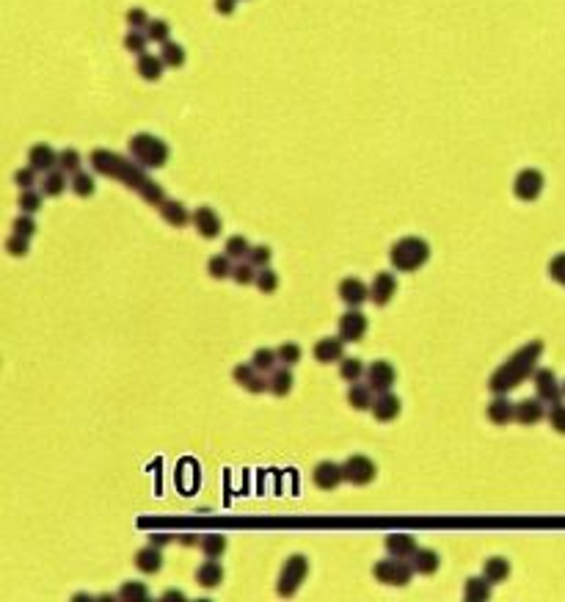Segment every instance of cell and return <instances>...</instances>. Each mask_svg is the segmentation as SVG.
<instances>
[{
    "instance_id": "cell-1",
    "label": "cell",
    "mask_w": 565,
    "mask_h": 602,
    "mask_svg": "<svg viewBox=\"0 0 565 602\" xmlns=\"http://www.w3.org/2000/svg\"><path fill=\"white\" fill-rule=\"evenodd\" d=\"M540 354H543V343L540 340H532V343L522 346L505 365H499L496 371L491 373V378H488L491 392L508 395L510 390H516L519 384H524L529 376H535V362L540 360Z\"/></svg>"
},
{
    "instance_id": "cell-2",
    "label": "cell",
    "mask_w": 565,
    "mask_h": 602,
    "mask_svg": "<svg viewBox=\"0 0 565 602\" xmlns=\"http://www.w3.org/2000/svg\"><path fill=\"white\" fill-rule=\"evenodd\" d=\"M91 166L97 175H105V177H113V180H122L127 188L132 191H141V188L149 183L144 166L135 160V158H125V155H116L111 149H94L88 155Z\"/></svg>"
},
{
    "instance_id": "cell-3",
    "label": "cell",
    "mask_w": 565,
    "mask_h": 602,
    "mask_svg": "<svg viewBox=\"0 0 565 602\" xmlns=\"http://www.w3.org/2000/svg\"><path fill=\"white\" fill-rule=\"evenodd\" d=\"M428 257H431V246L425 238H417V235L400 238L389 249V263L397 271H405V274L422 268L428 263Z\"/></svg>"
},
{
    "instance_id": "cell-4",
    "label": "cell",
    "mask_w": 565,
    "mask_h": 602,
    "mask_svg": "<svg viewBox=\"0 0 565 602\" xmlns=\"http://www.w3.org/2000/svg\"><path fill=\"white\" fill-rule=\"evenodd\" d=\"M127 149L144 169H160L169 160V144L163 139H158V136H152V133H135L127 141Z\"/></svg>"
},
{
    "instance_id": "cell-5",
    "label": "cell",
    "mask_w": 565,
    "mask_h": 602,
    "mask_svg": "<svg viewBox=\"0 0 565 602\" xmlns=\"http://www.w3.org/2000/svg\"><path fill=\"white\" fill-rule=\"evenodd\" d=\"M414 566L405 561V558H384V561H378L375 566H372V575L381 580V583H386V586H408L411 583V577H414Z\"/></svg>"
},
{
    "instance_id": "cell-6",
    "label": "cell",
    "mask_w": 565,
    "mask_h": 602,
    "mask_svg": "<svg viewBox=\"0 0 565 602\" xmlns=\"http://www.w3.org/2000/svg\"><path fill=\"white\" fill-rule=\"evenodd\" d=\"M306 572H309V558H306V556L295 553V556L287 558V561H284V566H281L279 583H276L279 594H281V597H290V594H295V591H298V586L304 583Z\"/></svg>"
},
{
    "instance_id": "cell-7",
    "label": "cell",
    "mask_w": 565,
    "mask_h": 602,
    "mask_svg": "<svg viewBox=\"0 0 565 602\" xmlns=\"http://www.w3.org/2000/svg\"><path fill=\"white\" fill-rule=\"evenodd\" d=\"M342 472H345V481H350L353 486H367L375 478L378 470H375V462L370 456L356 453V456H348L342 462Z\"/></svg>"
},
{
    "instance_id": "cell-8",
    "label": "cell",
    "mask_w": 565,
    "mask_h": 602,
    "mask_svg": "<svg viewBox=\"0 0 565 602\" xmlns=\"http://www.w3.org/2000/svg\"><path fill=\"white\" fill-rule=\"evenodd\" d=\"M543 186H546V180H543V175L538 169H522L516 175V180H513V193L522 202H535L543 193Z\"/></svg>"
},
{
    "instance_id": "cell-9",
    "label": "cell",
    "mask_w": 565,
    "mask_h": 602,
    "mask_svg": "<svg viewBox=\"0 0 565 602\" xmlns=\"http://www.w3.org/2000/svg\"><path fill=\"white\" fill-rule=\"evenodd\" d=\"M367 315L358 310V307H350L348 313L340 318V337L345 343H358L364 334H367Z\"/></svg>"
},
{
    "instance_id": "cell-10",
    "label": "cell",
    "mask_w": 565,
    "mask_h": 602,
    "mask_svg": "<svg viewBox=\"0 0 565 602\" xmlns=\"http://www.w3.org/2000/svg\"><path fill=\"white\" fill-rule=\"evenodd\" d=\"M312 481H314V486H317V489H323V492H331V489H337V486L345 481L342 464L320 462L317 467H314V472H312Z\"/></svg>"
},
{
    "instance_id": "cell-11",
    "label": "cell",
    "mask_w": 565,
    "mask_h": 602,
    "mask_svg": "<svg viewBox=\"0 0 565 602\" xmlns=\"http://www.w3.org/2000/svg\"><path fill=\"white\" fill-rule=\"evenodd\" d=\"M535 390H538V398L543 401V404H557L560 401V395H563V387H560V381H557V376L549 371V368H540V371H535Z\"/></svg>"
},
{
    "instance_id": "cell-12",
    "label": "cell",
    "mask_w": 565,
    "mask_h": 602,
    "mask_svg": "<svg viewBox=\"0 0 565 602\" xmlns=\"http://www.w3.org/2000/svg\"><path fill=\"white\" fill-rule=\"evenodd\" d=\"M397 293V279L389 271H378L372 285H370V301H375L378 307H386Z\"/></svg>"
},
{
    "instance_id": "cell-13",
    "label": "cell",
    "mask_w": 565,
    "mask_h": 602,
    "mask_svg": "<svg viewBox=\"0 0 565 602\" xmlns=\"http://www.w3.org/2000/svg\"><path fill=\"white\" fill-rule=\"evenodd\" d=\"M394 378H397V373L391 368L386 360H378V362H372L370 368H367V384L375 390V392H386L394 387Z\"/></svg>"
},
{
    "instance_id": "cell-14",
    "label": "cell",
    "mask_w": 565,
    "mask_h": 602,
    "mask_svg": "<svg viewBox=\"0 0 565 602\" xmlns=\"http://www.w3.org/2000/svg\"><path fill=\"white\" fill-rule=\"evenodd\" d=\"M312 354H314V360L323 362V365L340 362V360L345 357V340H342V337H323V340L314 343Z\"/></svg>"
},
{
    "instance_id": "cell-15",
    "label": "cell",
    "mask_w": 565,
    "mask_h": 602,
    "mask_svg": "<svg viewBox=\"0 0 565 602\" xmlns=\"http://www.w3.org/2000/svg\"><path fill=\"white\" fill-rule=\"evenodd\" d=\"M340 299L348 304V307H361L367 299H370V287L361 282L358 277H345L340 282Z\"/></svg>"
},
{
    "instance_id": "cell-16",
    "label": "cell",
    "mask_w": 565,
    "mask_h": 602,
    "mask_svg": "<svg viewBox=\"0 0 565 602\" xmlns=\"http://www.w3.org/2000/svg\"><path fill=\"white\" fill-rule=\"evenodd\" d=\"M28 163L36 169V172H50L58 166V152L50 146V144H34L31 152H28Z\"/></svg>"
},
{
    "instance_id": "cell-17",
    "label": "cell",
    "mask_w": 565,
    "mask_h": 602,
    "mask_svg": "<svg viewBox=\"0 0 565 602\" xmlns=\"http://www.w3.org/2000/svg\"><path fill=\"white\" fill-rule=\"evenodd\" d=\"M488 420L496 423V425H508L510 420H516V404L508 398V395H496L491 404H488Z\"/></svg>"
},
{
    "instance_id": "cell-18",
    "label": "cell",
    "mask_w": 565,
    "mask_h": 602,
    "mask_svg": "<svg viewBox=\"0 0 565 602\" xmlns=\"http://www.w3.org/2000/svg\"><path fill=\"white\" fill-rule=\"evenodd\" d=\"M372 415L378 423H391L394 417L400 415V398L391 395L389 390L386 392H378V398L372 401Z\"/></svg>"
},
{
    "instance_id": "cell-19",
    "label": "cell",
    "mask_w": 565,
    "mask_h": 602,
    "mask_svg": "<svg viewBox=\"0 0 565 602\" xmlns=\"http://www.w3.org/2000/svg\"><path fill=\"white\" fill-rule=\"evenodd\" d=\"M546 415V406H543V401L540 398H524L516 404V420L522 423V425H535V423H540Z\"/></svg>"
},
{
    "instance_id": "cell-20",
    "label": "cell",
    "mask_w": 565,
    "mask_h": 602,
    "mask_svg": "<svg viewBox=\"0 0 565 602\" xmlns=\"http://www.w3.org/2000/svg\"><path fill=\"white\" fill-rule=\"evenodd\" d=\"M193 227L202 238H216L221 232V219H218V213L213 207H199L193 213Z\"/></svg>"
},
{
    "instance_id": "cell-21",
    "label": "cell",
    "mask_w": 565,
    "mask_h": 602,
    "mask_svg": "<svg viewBox=\"0 0 565 602\" xmlns=\"http://www.w3.org/2000/svg\"><path fill=\"white\" fill-rule=\"evenodd\" d=\"M158 210H160L163 221H166V224H172V227H185L188 221H193V216L188 213V207H185L182 202H176V199H166Z\"/></svg>"
},
{
    "instance_id": "cell-22",
    "label": "cell",
    "mask_w": 565,
    "mask_h": 602,
    "mask_svg": "<svg viewBox=\"0 0 565 602\" xmlns=\"http://www.w3.org/2000/svg\"><path fill=\"white\" fill-rule=\"evenodd\" d=\"M386 550H389V556L405 558V561H408L419 547H417V539L408 536V533H389V536H386Z\"/></svg>"
},
{
    "instance_id": "cell-23",
    "label": "cell",
    "mask_w": 565,
    "mask_h": 602,
    "mask_svg": "<svg viewBox=\"0 0 565 602\" xmlns=\"http://www.w3.org/2000/svg\"><path fill=\"white\" fill-rule=\"evenodd\" d=\"M135 69H138V75H141L144 81H160V75H163L166 64H163V58H160V55H155V53H141V55H138Z\"/></svg>"
},
{
    "instance_id": "cell-24",
    "label": "cell",
    "mask_w": 565,
    "mask_h": 602,
    "mask_svg": "<svg viewBox=\"0 0 565 602\" xmlns=\"http://www.w3.org/2000/svg\"><path fill=\"white\" fill-rule=\"evenodd\" d=\"M135 566H138L144 575H155V572H160V566H163V556H160V550H158L155 545L141 547V550L135 553Z\"/></svg>"
},
{
    "instance_id": "cell-25",
    "label": "cell",
    "mask_w": 565,
    "mask_h": 602,
    "mask_svg": "<svg viewBox=\"0 0 565 602\" xmlns=\"http://www.w3.org/2000/svg\"><path fill=\"white\" fill-rule=\"evenodd\" d=\"M372 387L370 384H358V381H353L348 390V404L353 409H358V412H364V409H372Z\"/></svg>"
},
{
    "instance_id": "cell-26",
    "label": "cell",
    "mask_w": 565,
    "mask_h": 602,
    "mask_svg": "<svg viewBox=\"0 0 565 602\" xmlns=\"http://www.w3.org/2000/svg\"><path fill=\"white\" fill-rule=\"evenodd\" d=\"M196 580H199V586H204V589H216L218 583L223 580V566L218 563L216 558L204 561V563L196 569Z\"/></svg>"
},
{
    "instance_id": "cell-27",
    "label": "cell",
    "mask_w": 565,
    "mask_h": 602,
    "mask_svg": "<svg viewBox=\"0 0 565 602\" xmlns=\"http://www.w3.org/2000/svg\"><path fill=\"white\" fill-rule=\"evenodd\" d=\"M438 563H441V558L435 550L431 547H419L414 556H411V566L417 569V575H433L435 569H438Z\"/></svg>"
},
{
    "instance_id": "cell-28",
    "label": "cell",
    "mask_w": 565,
    "mask_h": 602,
    "mask_svg": "<svg viewBox=\"0 0 565 602\" xmlns=\"http://www.w3.org/2000/svg\"><path fill=\"white\" fill-rule=\"evenodd\" d=\"M482 575L491 580V583H499V580H508L510 575V561L502 556H491L482 561Z\"/></svg>"
},
{
    "instance_id": "cell-29",
    "label": "cell",
    "mask_w": 565,
    "mask_h": 602,
    "mask_svg": "<svg viewBox=\"0 0 565 602\" xmlns=\"http://www.w3.org/2000/svg\"><path fill=\"white\" fill-rule=\"evenodd\" d=\"M64 188H67V172L64 169H50V172H44L42 177V191L44 196H58V193H64Z\"/></svg>"
},
{
    "instance_id": "cell-30",
    "label": "cell",
    "mask_w": 565,
    "mask_h": 602,
    "mask_svg": "<svg viewBox=\"0 0 565 602\" xmlns=\"http://www.w3.org/2000/svg\"><path fill=\"white\" fill-rule=\"evenodd\" d=\"M463 597L472 602L477 600H488L491 597V580L485 577V575H480V577H469L466 580V586H463Z\"/></svg>"
},
{
    "instance_id": "cell-31",
    "label": "cell",
    "mask_w": 565,
    "mask_h": 602,
    "mask_svg": "<svg viewBox=\"0 0 565 602\" xmlns=\"http://www.w3.org/2000/svg\"><path fill=\"white\" fill-rule=\"evenodd\" d=\"M290 390H293V373H290L287 365H281V368L270 371V392H273V395L284 398Z\"/></svg>"
},
{
    "instance_id": "cell-32",
    "label": "cell",
    "mask_w": 565,
    "mask_h": 602,
    "mask_svg": "<svg viewBox=\"0 0 565 602\" xmlns=\"http://www.w3.org/2000/svg\"><path fill=\"white\" fill-rule=\"evenodd\" d=\"M232 271H235V266H232V257L223 252V254H216V257H210V263H207V274L213 279H226L232 277Z\"/></svg>"
},
{
    "instance_id": "cell-33",
    "label": "cell",
    "mask_w": 565,
    "mask_h": 602,
    "mask_svg": "<svg viewBox=\"0 0 565 602\" xmlns=\"http://www.w3.org/2000/svg\"><path fill=\"white\" fill-rule=\"evenodd\" d=\"M160 58H163V64L166 67H172V69H179L182 64H185V47L176 45V42H163V50H160Z\"/></svg>"
},
{
    "instance_id": "cell-34",
    "label": "cell",
    "mask_w": 565,
    "mask_h": 602,
    "mask_svg": "<svg viewBox=\"0 0 565 602\" xmlns=\"http://www.w3.org/2000/svg\"><path fill=\"white\" fill-rule=\"evenodd\" d=\"M251 362H254L257 371L270 373L276 371V365H279V354H276V348H257L254 357H251Z\"/></svg>"
},
{
    "instance_id": "cell-35",
    "label": "cell",
    "mask_w": 565,
    "mask_h": 602,
    "mask_svg": "<svg viewBox=\"0 0 565 602\" xmlns=\"http://www.w3.org/2000/svg\"><path fill=\"white\" fill-rule=\"evenodd\" d=\"M364 373L367 371H364V362H361V360H356V357H342V360H340V376H342L345 381H350V384L358 381Z\"/></svg>"
},
{
    "instance_id": "cell-36",
    "label": "cell",
    "mask_w": 565,
    "mask_h": 602,
    "mask_svg": "<svg viewBox=\"0 0 565 602\" xmlns=\"http://www.w3.org/2000/svg\"><path fill=\"white\" fill-rule=\"evenodd\" d=\"M223 252H226L232 260H243V257H249V252H251V243H249L243 235H232V238L226 240Z\"/></svg>"
},
{
    "instance_id": "cell-37",
    "label": "cell",
    "mask_w": 565,
    "mask_h": 602,
    "mask_svg": "<svg viewBox=\"0 0 565 602\" xmlns=\"http://www.w3.org/2000/svg\"><path fill=\"white\" fill-rule=\"evenodd\" d=\"M276 354H279V365H287V368H293L295 362H301V346L298 343H281L279 348H276Z\"/></svg>"
},
{
    "instance_id": "cell-38",
    "label": "cell",
    "mask_w": 565,
    "mask_h": 602,
    "mask_svg": "<svg viewBox=\"0 0 565 602\" xmlns=\"http://www.w3.org/2000/svg\"><path fill=\"white\" fill-rule=\"evenodd\" d=\"M146 36H149V42L163 45V42H169V36H172V25H169L166 20H152V22L146 25Z\"/></svg>"
},
{
    "instance_id": "cell-39",
    "label": "cell",
    "mask_w": 565,
    "mask_h": 602,
    "mask_svg": "<svg viewBox=\"0 0 565 602\" xmlns=\"http://www.w3.org/2000/svg\"><path fill=\"white\" fill-rule=\"evenodd\" d=\"M81 163H83V158H81L78 149H64V152H58V169H64L67 175L81 172Z\"/></svg>"
},
{
    "instance_id": "cell-40",
    "label": "cell",
    "mask_w": 565,
    "mask_h": 602,
    "mask_svg": "<svg viewBox=\"0 0 565 602\" xmlns=\"http://www.w3.org/2000/svg\"><path fill=\"white\" fill-rule=\"evenodd\" d=\"M119 600H149V589L144 586V583H138V580H127V583H122V589H119Z\"/></svg>"
},
{
    "instance_id": "cell-41",
    "label": "cell",
    "mask_w": 565,
    "mask_h": 602,
    "mask_svg": "<svg viewBox=\"0 0 565 602\" xmlns=\"http://www.w3.org/2000/svg\"><path fill=\"white\" fill-rule=\"evenodd\" d=\"M223 550H226V539L221 533H210V536L202 539V553L207 558H221Z\"/></svg>"
},
{
    "instance_id": "cell-42",
    "label": "cell",
    "mask_w": 565,
    "mask_h": 602,
    "mask_svg": "<svg viewBox=\"0 0 565 602\" xmlns=\"http://www.w3.org/2000/svg\"><path fill=\"white\" fill-rule=\"evenodd\" d=\"M138 193H141V199H144L146 205H155V207H160V205L166 202V191H163V186H158L155 180H149Z\"/></svg>"
},
{
    "instance_id": "cell-43",
    "label": "cell",
    "mask_w": 565,
    "mask_h": 602,
    "mask_svg": "<svg viewBox=\"0 0 565 602\" xmlns=\"http://www.w3.org/2000/svg\"><path fill=\"white\" fill-rule=\"evenodd\" d=\"M254 285L260 287L262 293H276V290H279V274H276L273 268H267V266H265V268H260V271H257Z\"/></svg>"
},
{
    "instance_id": "cell-44",
    "label": "cell",
    "mask_w": 565,
    "mask_h": 602,
    "mask_svg": "<svg viewBox=\"0 0 565 602\" xmlns=\"http://www.w3.org/2000/svg\"><path fill=\"white\" fill-rule=\"evenodd\" d=\"M42 191H34V188H25L22 193H20V210L22 213H36L39 207H42Z\"/></svg>"
},
{
    "instance_id": "cell-45",
    "label": "cell",
    "mask_w": 565,
    "mask_h": 602,
    "mask_svg": "<svg viewBox=\"0 0 565 602\" xmlns=\"http://www.w3.org/2000/svg\"><path fill=\"white\" fill-rule=\"evenodd\" d=\"M146 42H149V36H146L144 31L130 28V34L125 36V50H127V53H135V55H141V53H146Z\"/></svg>"
},
{
    "instance_id": "cell-46",
    "label": "cell",
    "mask_w": 565,
    "mask_h": 602,
    "mask_svg": "<svg viewBox=\"0 0 565 602\" xmlns=\"http://www.w3.org/2000/svg\"><path fill=\"white\" fill-rule=\"evenodd\" d=\"M69 186H72V191H75L78 196H91V193H94V177L86 175V172H75Z\"/></svg>"
},
{
    "instance_id": "cell-47",
    "label": "cell",
    "mask_w": 565,
    "mask_h": 602,
    "mask_svg": "<svg viewBox=\"0 0 565 602\" xmlns=\"http://www.w3.org/2000/svg\"><path fill=\"white\" fill-rule=\"evenodd\" d=\"M257 271H260V268H257L254 263H249V260H246V263L235 266V271H232V279H235L237 285H251V282L257 279Z\"/></svg>"
},
{
    "instance_id": "cell-48",
    "label": "cell",
    "mask_w": 565,
    "mask_h": 602,
    "mask_svg": "<svg viewBox=\"0 0 565 602\" xmlns=\"http://www.w3.org/2000/svg\"><path fill=\"white\" fill-rule=\"evenodd\" d=\"M257 368H254V362H243V365H237L235 371H232V378L240 384V387H249L251 381H254V376H257Z\"/></svg>"
},
{
    "instance_id": "cell-49",
    "label": "cell",
    "mask_w": 565,
    "mask_h": 602,
    "mask_svg": "<svg viewBox=\"0 0 565 602\" xmlns=\"http://www.w3.org/2000/svg\"><path fill=\"white\" fill-rule=\"evenodd\" d=\"M6 252L14 254V257H25V254H28V238L11 232V238L6 240Z\"/></svg>"
},
{
    "instance_id": "cell-50",
    "label": "cell",
    "mask_w": 565,
    "mask_h": 602,
    "mask_svg": "<svg viewBox=\"0 0 565 602\" xmlns=\"http://www.w3.org/2000/svg\"><path fill=\"white\" fill-rule=\"evenodd\" d=\"M11 230H14V235H22V238H31V235L36 232V221L31 219V213H25V216H20V219H14V224H11Z\"/></svg>"
},
{
    "instance_id": "cell-51",
    "label": "cell",
    "mask_w": 565,
    "mask_h": 602,
    "mask_svg": "<svg viewBox=\"0 0 565 602\" xmlns=\"http://www.w3.org/2000/svg\"><path fill=\"white\" fill-rule=\"evenodd\" d=\"M549 425H552L557 434H565V406L560 401L552 404V409H549Z\"/></svg>"
},
{
    "instance_id": "cell-52",
    "label": "cell",
    "mask_w": 565,
    "mask_h": 602,
    "mask_svg": "<svg viewBox=\"0 0 565 602\" xmlns=\"http://www.w3.org/2000/svg\"><path fill=\"white\" fill-rule=\"evenodd\" d=\"M36 175H39V172H36L34 166H28V169H20V172L14 175V183L22 188V191H25V188H34V186H36Z\"/></svg>"
},
{
    "instance_id": "cell-53",
    "label": "cell",
    "mask_w": 565,
    "mask_h": 602,
    "mask_svg": "<svg viewBox=\"0 0 565 602\" xmlns=\"http://www.w3.org/2000/svg\"><path fill=\"white\" fill-rule=\"evenodd\" d=\"M149 22H152V20H149V14H146L144 8H130V11H127V25H130V28L144 31Z\"/></svg>"
},
{
    "instance_id": "cell-54",
    "label": "cell",
    "mask_w": 565,
    "mask_h": 602,
    "mask_svg": "<svg viewBox=\"0 0 565 602\" xmlns=\"http://www.w3.org/2000/svg\"><path fill=\"white\" fill-rule=\"evenodd\" d=\"M249 263H254L257 268H265L270 263V249L267 246H251L249 252Z\"/></svg>"
},
{
    "instance_id": "cell-55",
    "label": "cell",
    "mask_w": 565,
    "mask_h": 602,
    "mask_svg": "<svg viewBox=\"0 0 565 602\" xmlns=\"http://www.w3.org/2000/svg\"><path fill=\"white\" fill-rule=\"evenodd\" d=\"M549 274H552L554 282H560V285L565 287V252L563 254H557V257L549 263Z\"/></svg>"
},
{
    "instance_id": "cell-56",
    "label": "cell",
    "mask_w": 565,
    "mask_h": 602,
    "mask_svg": "<svg viewBox=\"0 0 565 602\" xmlns=\"http://www.w3.org/2000/svg\"><path fill=\"white\" fill-rule=\"evenodd\" d=\"M235 8H237V0H216V11L223 17H229Z\"/></svg>"
},
{
    "instance_id": "cell-57",
    "label": "cell",
    "mask_w": 565,
    "mask_h": 602,
    "mask_svg": "<svg viewBox=\"0 0 565 602\" xmlns=\"http://www.w3.org/2000/svg\"><path fill=\"white\" fill-rule=\"evenodd\" d=\"M149 545H155V547H163V545H169V536H166V533H158V536H149Z\"/></svg>"
},
{
    "instance_id": "cell-58",
    "label": "cell",
    "mask_w": 565,
    "mask_h": 602,
    "mask_svg": "<svg viewBox=\"0 0 565 602\" xmlns=\"http://www.w3.org/2000/svg\"><path fill=\"white\" fill-rule=\"evenodd\" d=\"M163 600H185V594H182V591H166Z\"/></svg>"
},
{
    "instance_id": "cell-59",
    "label": "cell",
    "mask_w": 565,
    "mask_h": 602,
    "mask_svg": "<svg viewBox=\"0 0 565 602\" xmlns=\"http://www.w3.org/2000/svg\"><path fill=\"white\" fill-rule=\"evenodd\" d=\"M563 392H565V381H563Z\"/></svg>"
}]
</instances>
